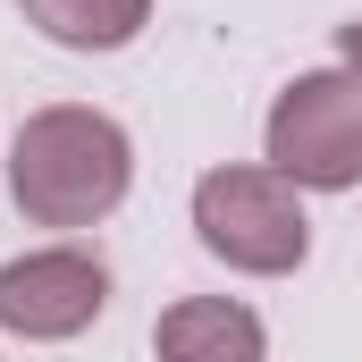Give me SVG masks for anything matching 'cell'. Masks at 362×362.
<instances>
[{
    "label": "cell",
    "instance_id": "cell-1",
    "mask_svg": "<svg viewBox=\"0 0 362 362\" xmlns=\"http://www.w3.org/2000/svg\"><path fill=\"white\" fill-rule=\"evenodd\" d=\"M135 152L118 135V118L101 110H34L17 127V160H8V194L34 228H93L127 202Z\"/></svg>",
    "mask_w": 362,
    "mask_h": 362
},
{
    "label": "cell",
    "instance_id": "cell-2",
    "mask_svg": "<svg viewBox=\"0 0 362 362\" xmlns=\"http://www.w3.org/2000/svg\"><path fill=\"white\" fill-rule=\"evenodd\" d=\"M194 228L228 270H253V278L295 270L312 245V219L278 169H211L194 185Z\"/></svg>",
    "mask_w": 362,
    "mask_h": 362
},
{
    "label": "cell",
    "instance_id": "cell-3",
    "mask_svg": "<svg viewBox=\"0 0 362 362\" xmlns=\"http://www.w3.org/2000/svg\"><path fill=\"white\" fill-rule=\"evenodd\" d=\"M270 160L286 185H362V76H295L270 110Z\"/></svg>",
    "mask_w": 362,
    "mask_h": 362
},
{
    "label": "cell",
    "instance_id": "cell-4",
    "mask_svg": "<svg viewBox=\"0 0 362 362\" xmlns=\"http://www.w3.org/2000/svg\"><path fill=\"white\" fill-rule=\"evenodd\" d=\"M101 303H110V270L68 245L0 270V329H17V337H76L101 320Z\"/></svg>",
    "mask_w": 362,
    "mask_h": 362
},
{
    "label": "cell",
    "instance_id": "cell-5",
    "mask_svg": "<svg viewBox=\"0 0 362 362\" xmlns=\"http://www.w3.org/2000/svg\"><path fill=\"white\" fill-rule=\"evenodd\" d=\"M160 362H262V320L228 295H185L152 329Z\"/></svg>",
    "mask_w": 362,
    "mask_h": 362
},
{
    "label": "cell",
    "instance_id": "cell-6",
    "mask_svg": "<svg viewBox=\"0 0 362 362\" xmlns=\"http://www.w3.org/2000/svg\"><path fill=\"white\" fill-rule=\"evenodd\" d=\"M25 17L68 51H118V42L144 34L152 0H25Z\"/></svg>",
    "mask_w": 362,
    "mask_h": 362
},
{
    "label": "cell",
    "instance_id": "cell-7",
    "mask_svg": "<svg viewBox=\"0 0 362 362\" xmlns=\"http://www.w3.org/2000/svg\"><path fill=\"white\" fill-rule=\"evenodd\" d=\"M337 51H346V68L362 76V25H346V34H337Z\"/></svg>",
    "mask_w": 362,
    "mask_h": 362
}]
</instances>
